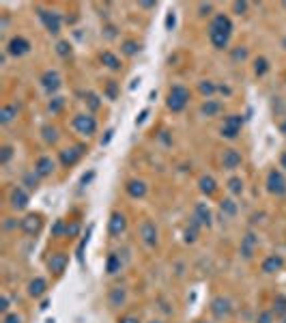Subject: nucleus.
<instances>
[{
    "instance_id": "obj_36",
    "label": "nucleus",
    "mask_w": 286,
    "mask_h": 323,
    "mask_svg": "<svg viewBox=\"0 0 286 323\" xmlns=\"http://www.w3.org/2000/svg\"><path fill=\"white\" fill-rule=\"evenodd\" d=\"M228 190H230L232 194H241V192H243V181L239 179V177H232V179L228 181Z\"/></svg>"
},
{
    "instance_id": "obj_29",
    "label": "nucleus",
    "mask_w": 286,
    "mask_h": 323,
    "mask_svg": "<svg viewBox=\"0 0 286 323\" xmlns=\"http://www.w3.org/2000/svg\"><path fill=\"white\" fill-rule=\"evenodd\" d=\"M271 313H274L276 317H286V295H276Z\"/></svg>"
},
{
    "instance_id": "obj_5",
    "label": "nucleus",
    "mask_w": 286,
    "mask_h": 323,
    "mask_svg": "<svg viewBox=\"0 0 286 323\" xmlns=\"http://www.w3.org/2000/svg\"><path fill=\"white\" fill-rule=\"evenodd\" d=\"M19 229H22L26 235H39L43 229V220L39 213H28V216H24L19 220Z\"/></svg>"
},
{
    "instance_id": "obj_15",
    "label": "nucleus",
    "mask_w": 286,
    "mask_h": 323,
    "mask_svg": "<svg viewBox=\"0 0 286 323\" xmlns=\"http://www.w3.org/2000/svg\"><path fill=\"white\" fill-rule=\"evenodd\" d=\"M241 153L237 151V149H226V151L222 153V166L226 168V170H235V168L241 166Z\"/></svg>"
},
{
    "instance_id": "obj_17",
    "label": "nucleus",
    "mask_w": 286,
    "mask_h": 323,
    "mask_svg": "<svg viewBox=\"0 0 286 323\" xmlns=\"http://www.w3.org/2000/svg\"><path fill=\"white\" fill-rule=\"evenodd\" d=\"M9 203L13 209H17V211H22L28 207V194H26L22 187H13L11 194H9Z\"/></svg>"
},
{
    "instance_id": "obj_13",
    "label": "nucleus",
    "mask_w": 286,
    "mask_h": 323,
    "mask_svg": "<svg viewBox=\"0 0 286 323\" xmlns=\"http://www.w3.org/2000/svg\"><path fill=\"white\" fill-rule=\"evenodd\" d=\"M39 82H41V86H43L45 90H48L50 95H52V93H56V90L61 88V76H58L54 69H48V71H45V74L41 76V80H39Z\"/></svg>"
},
{
    "instance_id": "obj_47",
    "label": "nucleus",
    "mask_w": 286,
    "mask_h": 323,
    "mask_svg": "<svg viewBox=\"0 0 286 323\" xmlns=\"http://www.w3.org/2000/svg\"><path fill=\"white\" fill-rule=\"evenodd\" d=\"M119 323H140V317L138 315H123Z\"/></svg>"
},
{
    "instance_id": "obj_31",
    "label": "nucleus",
    "mask_w": 286,
    "mask_h": 323,
    "mask_svg": "<svg viewBox=\"0 0 286 323\" xmlns=\"http://www.w3.org/2000/svg\"><path fill=\"white\" fill-rule=\"evenodd\" d=\"M198 231H200V224L196 222V220H192L190 226L185 229V242L187 243H194L198 239Z\"/></svg>"
},
{
    "instance_id": "obj_34",
    "label": "nucleus",
    "mask_w": 286,
    "mask_h": 323,
    "mask_svg": "<svg viewBox=\"0 0 286 323\" xmlns=\"http://www.w3.org/2000/svg\"><path fill=\"white\" fill-rule=\"evenodd\" d=\"M88 235H90V229L86 231V237H82V242L77 243V250H75V256L80 263H84V248H86V243H88Z\"/></svg>"
},
{
    "instance_id": "obj_48",
    "label": "nucleus",
    "mask_w": 286,
    "mask_h": 323,
    "mask_svg": "<svg viewBox=\"0 0 286 323\" xmlns=\"http://www.w3.org/2000/svg\"><path fill=\"white\" fill-rule=\"evenodd\" d=\"M2 323H22V317L19 315H4V319H2Z\"/></svg>"
},
{
    "instance_id": "obj_37",
    "label": "nucleus",
    "mask_w": 286,
    "mask_h": 323,
    "mask_svg": "<svg viewBox=\"0 0 286 323\" xmlns=\"http://www.w3.org/2000/svg\"><path fill=\"white\" fill-rule=\"evenodd\" d=\"M13 158V147H2L0 149V164H9V160Z\"/></svg>"
},
{
    "instance_id": "obj_44",
    "label": "nucleus",
    "mask_w": 286,
    "mask_h": 323,
    "mask_svg": "<svg viewBox=\"0 0 286 323\" xmlns=\"http://www.w3.org/2000/svg\"><path fill=\"white\" fill-rule=\"evenodd\" d=\"M65 231H67V226H65V222H63V220H58V222L54 224V229H52V235L61 237V235H65Z\"/></svg>"
},
{
    "instance_id": "obj_61",
    "label": "nucleus",
    "mask_w": 286,
    "mask_h": 323,
    "mask_svg": "<svg viewBox=\"0 0 286 323\" xmlns=\"http://www.w3.org/2000/svg\"><path fill=\"white\" fill-rule=\"evenodd\" d=\"M151 323H161V321H151Z\"/></svg>"
},
{
    "instance_id": "obj_39",
    "label": "nucleus",
    "mask_w": 286,
    "mask_h": 323,
    "mask_svg": "<svg viewBox=\"0 0 286 323\" xmlns=\"http://www.w3.org/2000/svg\"><path fill=\"white\" fill-rule=\"evenodd\" d=\"M217 90V86L213 82H209V80H205V82H200V93L203 95H213Z\"/></svg>"
},
{
    "instance_id": "obj_33",
    "label": "nucleus",
    "mask_w": 286,
    "mask_h": 323,
    "mask_svg": "<svg viewBox=\"0 0 286 323\" xmlns=\"http://www.w3.org/2000/svg\"><path fill=\"white\" fill-rule=\"evenodd\" d=\"M254 71H256V76H265L269 71V63H267V58H256V63H254Z\"/></svg>"
},
{
    "instance_id": "obj_10",
    "label": "nucleus",
    "mask_w": 286,
    "mask_h": 323,
    "mask_svg": "<svg viewBox=\"0 0 286 323\" xmlns=\"http://www.w3.org/2000/svg\"><path fill=\"white\" fill-rule=\"evenodd\" d=\"M140 237L142 242H144L146 245H157V226H155V222H151V220H144V222L140 224Z\"/></svg>"
},
{
    "instance_id": "obj_30",
    "label": "nucleus",
    "mask_w": 286,
    "mask_h": 323,
    "mask_svg": "<svg viewBox=\"0 0 286 323\" xmlns=\"http://www.w3.org/2000/svg\"><path fill=\"white\" fill-rule=\"evenodd\" d=\"M101 63L110 69H121V61L119 56H114L112 52H101Z\"/></svg>"
},
{
    "instance_id": "obj_53",
    "label": "nucleus",
    "mask_w": 286,
    "mask_h": 323,
    "mask_svg": "<svg viewBox=\"0 0 286 323\" xmlns=\"http://www.w3.org/2000/svg\"><path fill=\"white\" fill-rule=\"evenodd\" d=\"M172 26H174V13L170 11V13H168V17H166V28L172 30Z\"/></svg>"
},
{
    "instance_id": "obj_49",
    "label": "nucleus",
    "mask_w": 286,
    "mask_h": 323,
    "mask_svg": "<svg viewBox=\"0 0 286 323\" xmlns=\"http://www.w3.org/2000/svg\"><path fill=\"white\" fill-rule=\"evenodd\" d=\"M108 97L110 99H116V82L114 80L108 82Z\"/></svg>"
},
{
    "instance_id": "obj_41",
    "label": "nucleus",
    "mask_w": 286,
    "mask_h": 323,
    "mask_svg": "<svg viewBox=\"0 0 286 323\" xmlns=\"http://www.w3.org/2000/svg\"><path fill=\"white\" fill-rule=\"evenodd\" d=\"M56 52L61 56H69L71 54V45H69V41H58L56 43Z\"/></svg>"
},
{
    "instance_id": "obj_28",
    "label": "nucleus",
    "mask_w": 286,
    "mask_h": 323,
    "mask_svg": "<svg viewBox=\"0 0 286 323\" xmlns=\"http://www.w3.org/2000/svg\"><path fill=\"white\" fill-rule=\"evenodd\" d=\"M121 267H123L121 256L116 254V252H112V254L108 256V261H106V271L108 274H116V271H121Z\"/></svg>"
},
{
    "instance_id": "obj_57",
    "label": "nucleus",
    "mask_w": 286,
    "mask_h": 323,
    "mask_svg": "<svg viewBox=\"0 0 286 323\" xmlns=\"http://www.w3.org/2000/svg\"><path fill=\"white\" fill-rule=\"evenodd\" d=\"M140 6H144V9H153L155 2H140Z\"/></svg>"
},
{
    "instance_id": "obj_56",
    "label": "nucleus",
    "mask_w": 286,
    "mask_h": 323,
    "mask_svg": "<svg viewBox=\"0 0 286 323\" xmlns=\"http://www.w3.org/2000/svg\"><path fill=\"white\" fill-rule=\"evenodd\" d=\"M200 11H203V15H207L211 11V4H200Z\"/></svg>"
},
{
    "instance_id": "obj_42",
    "label": "nucleus",
    "mask_w": 286,
    "mask_h": 323,
    "mask_svg": "<svg viewBox=\"0 0 286 323\" xmlns=\"http://www.w3.org/2000/svg\"><path fill=\"white\" fill-rule=\"evenodd\" d=\"M84 97H86V103L90 106V110H97V108H99V97H97L95 93H86Z\"/></svg>"
},
{
    "instance_id": "obj_9",
    "label": "nucleus",
    "mask_w": 286,
    "mask_h": 323,
    "mask_svg": "<svg viewBox=\"0 0 286 323\" xmlns=\"http://www.w3.org/2000/svg\"><path fill=\"white\" fill-rule=\"evenodd\" d=\"M67 265H69V256L65 254V252H54V254H50L48 258V267L52 274H56V276H61L65 269H67Z\"/></svg>"
},
{
    "instance_id": "obj_21",
    "label": "nucleus",
    "mask_w": 286,
    "mask_h": 323,
    "mask_svg": "<svg viewBox=\"0 0 286 323\" xmlns=\"http://www.w3.org/2000/svg\"><path fill=\"white\" fill-rule=\"evenodd\" d=\"M256 243H258V239L254 233H248V235L243 237V242H241V254L245 258H252V254H254V248H256Z\"/></svg>"
},
{
    "instance_id": "obj_19",
    "label": "nucleus",
    "mask_w": 286,
    "mask_h": 323,
    "mask_svg": "<svg viewBox=\"0 0 286 323\" xmlns=\"http://www.w3.org/2000/svg\"><path fill=\"white\" fill-rule=\"evenodd\" d=\"M54 168H56L54 160L48 158V155H41V158L37 160V164H35V172L39 174V177H50V174L54 172Z\"/></svg>"
},
{
    "instance_id": "obj_14",
    "label": "nucleus",
    "mask_w": 286,
    "mask_h": 323,
    "mask_svg": "<svg viewBox=\"0 0 286 323\" xmlns=\"http://www.w3.org/2000/svg\"><path fill=\"white\" fill-rule=\"evenodd\" d=\"M127 229V218L123 216L121 211H114L112 216H110V220H108V231H110V235H121L123 231Z\"/></svg>"
},
{
    "instance_id": "obj_8",
    "label": "nucleus",
    "mask_w": 286,
    "mask_h": 323,
    "mask_svg": "<svg viewBox=\"0 0 286 323\" xmlns=\"http://www.w3.org/2000/svg\"><path fill=\"white\" fill-rule=\"evenodd\" d=\"M84 151H86V147L84 145H75V147H67V149H63L61 151V164L63 166H73L80 162V158L84 155Z\"/></svg>"
},
{
    "instance_id": "obj_3",
    "label": "nucleus",
    "mask_w": 286,
    "mask_h": 323,
    "mask_svg": "<svg viewBox=\"0 0 286 323\" xmlns=\"http://www.w3.org/2000/svg\"><path fill=\"white\" fill-rule=\"evenodd\" d=\"M71 125H73V129L77 134L86 136V138L97 132V121H95V116H90V114H75L73 121H71Z\"/></svg>"
},
{
    "instance_id": "obj_6",
    "label": "nucleus",
    "mask_w": 286,
    "mask_h": 323,
    "mask_svg": "<svg viewBox=\"0 0 286 323\" xmlns=\"http://www.w3.org/2000/svg\"><path fill=\"white\" fill-rule=\"evenodd\" d=\"M243 127V116L239 114H228L224 119V125H222V136L224 138H237L239 132Z\"/></svg>"
},
{
    "instance_id": "obj_54",
    "label": "nucleus",
    "mask_w": 286,
    "mask_h": 323,
    "mask_svg": "<svg viewBox=\"0 0 286 323\" xmlns=\"http://www.w3.org/2000/svg\"><path fill=\"white\" fill-rule=\"evenodd\" d=\"M146 116H148V110H142L140 116H136V125H140V123H144Z\"/></svg>"
},
{
    "instance_id": "obj_1",
    "label": "nucleus",
    "mask_w": 286,
    "mask_h": 323,
    "mask_svg": "<svg viewBox=\"0 0 286 323\" xmlns=\"http://www.w3.org/2000/svg\"><path fill=\"white\" fill-rule=\"evenodd\" d=\"M230 32H232V22H230L228 15L219 13V15H215L211 19V24H209V39H211L213 48L224 50L226 45H228Z\"/></svg>"
},
{
    "instance_id": "obj_26",
    "label": "nucleus",
    "mask_w": 286,
    "mask_h": 323,
    "mask_svg": "<svg viewBox=\"0 0 286 323\" xmlns=\"http://www.w3.org/2000/svg\"><path fill=\"white\" fill-rule=\"evenodd\" d=\"M219 110H222V103L215 101V99H207L203 106H200V114L203 116H215Z\"/></svg>"
},
{
    "instance_id": "obj_4",
    "label": "nucleus",
    "mask_w": 286,
    "mask_h": 323,
    "mask_svg": "<svg viewBox=\"0 0 286 323\" xmlns=\"http://www.w3.org/2000/svg\"><path fill=\"white\" fill-rule=\"evenodd\" d=\"M37 13H39V19L43 22V26L48 28V32L56 35V32L61 30V15H58L56 11H50V9H43V6H39Z\"/></svg>"
},
{
    "instance_id": "obj_23",
    "label": "nucleus",
    "mask_w": 286,
    "mask_h": 323,
    "mask_svg": "<svg viewBox=\"0 0 286 323\" xmlns=\"http://www.w3.org/2000/svg\"><path fill=\"white\" fill-rule=\"evenodd\" d=\"M127 300V291L123 289V287H114L112 291H110V295H108V302H110V306H123Z\"/></svg>"
},
{
    "instance_id": "obj_25",
    "label": "nucleus",
    "mask_w": 286,
    "mask_h": 323,
    "mask_svg": "<svg viewBox=\"0 0 286 323\" xmlns=\"http://www.w3.org/2000/svg\"><path fill=\"white\" fill-rule=\"evenodd\" d=\"M198 185H200V192H203V194H207V196H211V194H215V190H217V183H215V179H213V177H209V174H205V177H200Z\"/></svg>"
},
{
    "instance_id": "obj_60",
    "label": "nucleus",
    "mask_w": 286,
    "mask_h": 323,
    "mask_svg": "<svg viewBox=\"0 0 286 323\" xmlns=\"http://www.w3.org/2000/svg\"><path fill=\"white\" fill-rule=\"evenodd\" d=\"M198 323H209V321H198Z\"/></svg>"
},
{
    "instance_id": "obj_40",
    "label": "nucleus",
    "mask_w": 286,
    "mask_h": 323,
    "mask_svg": "<svg viewBox=\"0 0 286 323\" xmlns=\"http://www.w3.org/2000/svg\"><path fill=\"white\" fill-rule=\"evenodd\" d=\"M63 106H65V99H63V97H54V99L50 101V106H48V108H50V112H52V114H56V112H61V108H63Z\"/></svg>"
},
{
    "instance_id": "obj_45",
    "label": "nucleus",
    "mask_w": 286,
    "mask_h": 323,
    "mask_svg": "<svg viewBox=\"0 0 286 323\" xmlns=\"http://www.w3.org/2000/svg\"><path fill=\"white\" fill-rule=\"evenodd\" d=\"M77 233H80V224H77V222L67 224V231H65V235H67V237H75Z\"/></svg>"
},
{
    "instance_id": "obj_38",
    "label": "nucleus",
    "mask_w": 286,
    "mask_h": 323,
    "mask_svg": "<svg viewBox=\"0 0 286 323\" xmlns=\"http://www.w3.org/2000/svg\"><path fill=\"white\" fill-rule=\"evenodd\" d=\"M43 138H45V142H56V138H58V134H56V127H50V125H45V127H43Z\"/></svg>"
},
{
    "instance_id": "obj_43",
    "label": "nucleus",
    "mask_w": 286,
    "mask_h": 323,
    "mask_svg": "<svg viewBox=\"0 0 286 323\" xmlns=\"http://www.w3.org/2000/svg\"><path fill=\"white\" fill-rule=\"evenodd\" d=\"M256 323H274V313H271V310H265V313L258 315Z\"/></svg>"
},
{
    "instance_id": "obj_51",
    "label": "nucleus",
    "mask_w": 286,
    "mask_h": 323,
    "mask_svg": "<svg viewBox=\"0 0 286 323\" xmlns=\"http://www.w3.org/2000/svg\"><path fill=\"white\" fill-rule=\"evenodd\" d=\"M93 177H95V172H93V170H90L88 174H84V177H82V181H80V185H88L90 181H93Z\"/></svg>"
},
{
    "instance_id": "obj_18",
    "label": "nucleus",
    "mask_w": 286,
    "mask_h": 323,
    "mask_svg": "<svg viewBox=\"0 0 286 323\" xmlns=\"http://www.w3.org/2000/svg\"><path fill=\"white\" fill-rule=\"evenodd\" d=\"M192 220H196L200 226H211V209L207 207V203H198L196 207H194Z\"/></svg>"
},
{
    "instance_id": "obj_22",
    "label": "nucleus",
    "mask_w": 286,
    "mask_h": 323,
    "mask_svg": "<svg viewBox=\"0 0 286 323\" xmlns=\"http://www.w3.org/2000/svg\"><path fill=\"white\" fill-rule=\"evenodd\" d=\"M45 291H48L45 278H35V280H30V284H28V295L30 297H41V295H45Z\"/></svg>"
},
{
    "instance_id": "obj_52",
    "label": "nucleus",
    "mask_w": 286,
    "mask_h": 323,
    "mask_svg": "<svg viewBox=\"0 0 286 323\" xmlns=\"http://www.w3.org/2000/svg\"><path fill=\"white\" fill-rule=\"evenodd\" d=\"M0 310L6 315V310H9V297L2 295V300H0Z\"/></svg>"
},
{
    "instance_id": "obj_62",
    "label": "nucleus",
    "mask_w": 286,
    "mask_h": 323,
    "mask_svg": "<svg viewBox=\"0 0 286 323\" xmlns=\"http://www.w3.org/2000/svg\"><path fill=\"white\" fill-rule=\"evenodd\" d=\"M282 323H286V317H284V321H282Z\"/></svg>"
},
{
    "instance_id": "obj_7",
    "label": "nucleus",
    "mask_w": 286,
    "mask_h": 323,
    "mask_svg": "<svg viewBox=\"0 0 286 323\" xmlns=\"http://www.w3.org/2000/svg\"><path fill=\"white\" fill-rule=\"evenodd\" d=\"M267 190L276 196H284L286 194V179L280 170H271L267 174Z\"/></svg>"
},
{
    "instance_id": "obj_20",
    "label": "nucleus",
    "mask_w": 286,
    "mask_h": 323,
    "mask_svg": "<svg viewBox=\"0 0 286 323\" xmlns=\"http://www.w3.org/2000/svg\"><path fill=\"white\" fill-rule=\"evenodd\" d=\"M284 267V258L278 256V254H271L263 261V271L265 274H276V271H280Z\"/></svg>"
},
{
    "instance_id": "obj_27",
    "label": "nucleus",
    "mask_w": 286,
    "mask_h": 323,
    "mask_svg": "<svg viewBox=\"0 0 286 323\" xmlns=\"http://www.w3.org/2000/svg\"><path fill=\"white\" fill-rule=\"evenodd\" d=\"M219 211H222L224 216H228V218L237 216V203L232 198H222L219 200Z\"/></svg>"
},
{
    "instance_id": "obj_2",
    "label": "nucleus",
    "mask_w": 286,
    "mask_h": 323,
    "mask_svg": "<svg viewBox=\"0 0 286 323\" xmlns=\"http://www.w3.org/2000/svg\"><path fill=\"white\" fill-rule=\"evenodd\" d=\"M187 101H190V90H187L185 86H181V84H174V86L168 90V108L172 110V112H181L185 106H187Z\"/></svg>"
},
{
    "instance_id": "obj_46",
    "label": "nucleus",
    "mask_w": 286,
    "mask_h": 323,
    "mask_svg": "<svg viewBox=\"0 0 286 323\" xmlns=\"http://www.w3.org/2000/svg\"><path fill=\"white\" fill-rule=\"evenodd\" d=\"M245 56H248V48H237V50H232V58H235V61H243Z\"/></svg>"
},
{
    "instance_id": "obj_24",
    "label": "nucleus",
    "mask_w": 286,
    "mask_h": 323,
    "mask_svg": "<svg viewBox=\"0 0 286 323\" xmlns=\"http://www.w3.org/2000/svg\"><path fill=\"white\" fill-rule=\"evenodd\" d=\"M17 112H19V106H15V103L2 106V110H0V123H2V125H6V123H11V121L17 116Z\"/></svg>"
},
{
    "instance_id": "obj_12",
    "label": "nucleus",
    "mask_w": 286,
    "mask_h": 323,
    "mask_svg": "<svg viewBox=\"0 0 286 323\" xmlns=\"http://www.w3.org/2000/svg\"><path fill=\"white\" fill-rule=\"evenodd\" d=\"M6 52H9L11 56H24V54H28L30 52V43H28V39H24V37H13L9 45H6Z\"/></svg>"
},
{
    "instance_id": "obj_50",
    "label": "nucleus",
    "mask_w": 286,
    "mask_h": 323,
    "mask_svg": "<svg viewBox=\"0 0 286 323\" xmlns=\"http://www.w3.org/2000/svg\"><path fill=\"white\" fill-rule=\"evenodd\" d=\"M232 9L241 15V13H245V9H248V2H235V4H232Z\"/></svg>"
},
{
    "instance_id": "obj_35",
    "label": "nucleus",
    "mask_w": 286,
    "mask_h": 323,
    "mask_svg": "<svg viewBox=\"0 0 286 323\" xmlns=\"http://www.w3.org/2000/svg\"><path fill=\"white\" fill-rule=\"evenodd\" d=\"M24 185H28L30 190H37V185H39V174H37V172L24 174Z\"/></svg>"
},
{
    "instance_id": "obj_32",
    "label": "nucleus",
    "mask_w": 286,
    "mask_h": 323,
    "mask_svg": "<svg viewBox=\"0 0 286 323\" xmlns=\"http://www.w3.org/2000/svg\"><path fill=\"white\" fill-rule=\"evenodd\" d=\"M123 54H127V56H134V54H138V50H140V45L138 41H123Z\"/></svg>"
},
{
    "instance_id": "obj_59",
    "label": "nucleus",
    "mask_w": 286,
    "mask_h": 323,
    "mask_svg": "<svg viewBox=\"0 0 286 323\" xmlns=\"http://www.w3.org/2000/svg\"><path fill=\"white\" fill-rule=\"evenodd\" d=\"M280 129H282V134H286V121H284L282 125H280Z\"/></svg>"
},
{
    "instance_id": "obj_16",
    "label": "nucleus",
    "mask_w": 286,
    "mask_h": 323,
    "mask_svg": "<svg viewBox=\"0 0 286 323\" xmlns=\"http://www.w3.org/2000/svg\"><path fill=\"white\" fill-rule=\"evenodd\" d=\"M146 183L142 179H129L125 183V192L129 194L132 198H144L146 196Z\"/></svg>"
},
{
    "instance_id": "obj_58",
    "label": "nucleus",
    "mask_w": 286,
    "mask_h": 323,
    "mask_svg": "<svg viewBox=\"0 0 286 323\" xmlns=\"http://www.w3.org/2000/svg\"><path fill=\"white\" fill-rule=\"evenodd\" d=\"M280 164H282V168H286V153H282V158H280Z\"/></svg>"
},
{
    "instance_id": "obj_11",
    "label": "nucleus",
    "mask_w": 286,
    "mask_h": 323,
    "mask_svg": "<svg viewBox=\"0 0 286 323\" xmlns=\"http://www.w3.org/2000/svg\"><path fill=\"white\" fill-rule=\"evenodd\" d=\"M230 310H232V306H230L228 297L219 295V297H215V300L211 302V313H213V317H215V319H224V317H228Z\"/></svg>"
},
{
    "instance_id": "obj_55",
    "label": "nucleus",
    "mask_w": 286,
    "mask_h": 323,
    "mask_svg": "<svg viewBox=\"0 0 286 323\" xmlns=\"http://www.w3.org/2000/svg\"><path fill=\"white\" fill-rule=\"evenodd\" d=\"M112 134H114V129H108V132H106V138H101V145H108V142L112 140Z\"/></svg>"
},
{
    "instance_id": "obj_63",
    "label": "nucleus",
    "mask_w": 286,
    "mask_h": 323,
    "mask_svg": "<svg viewBox=\"0 0 286 323\" xmlns=\"http://www.w3.org/2000/svg\"><path fill=\"white\" fill-rule=\"evenodd\" d=\"M284 6H286V2H284Z\"/></svg>"
}]
</instances>
